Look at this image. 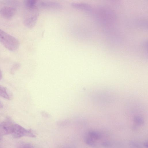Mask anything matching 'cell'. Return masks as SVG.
<instances>
[{
    "mask_svg": "<svg viewBox=\"0 0 148 148\" xmlns=\"http://www.w3.org/2000/svg\"><path fill=\"white\" fill-rule=\"evenodd\" d=\"M14 124L9 121L2 122L0 124V135L12 134L14 130Z\"/></svg>",
    "mask_w": 148,
    "mask_h": 148,
    "instance_id": "277c9868",
    "label": "cell"
},
{
    "mask_svg": "<svg viewBox=\"0 0 148 148\" xmlns=\"http://www.w3.org/2000/svg\"><path fill=\"white\" fill-rule=\"evenodd\" d=\"M40 7L43 8H54L57 9H60L62 7L60 4L58 3L51 2H42L39 4Z\"/></svg>",
    "mask_w": 148,
    "mask_h": 148,
    "instance_id": "ba28073f",
    "label": "cell"
},
{
    "mask_svg": "<svg viewBox=\"0 0 148 148\" xmlns=\"http://www.w3.org/2000/svg\"><path fill=\"white\" fill-rule=\"evenodd\" d=\"M27 9L29 13L24 18V23L27 27L31 28L35 25L38 20L39 13L36 6Z\"/></svg>",
    "mask_w": 148,
    "mask_h": 148,
    "instance_id": "7a4b0ae2",
    "label": "cell"
},
{
    "mask_svg": "<svg viewBox=\"0 0 148 148\" xmlns=\"http://www.w3.org/2000/svg\"><path fill=\"white\" fill-rule=\"evenodd\" d=\"M0 96L8 100H12L13 95L7 88L0 85Z\"/></svg>",
    "mask_w": 148,
    "mask_h": 148,
    "instance_id": "52a82bcc",
    "label": "cell"
},
{
    "mask_svg": "<svg viewBox=\"0 0 148 148\" xmlns=\"http://www.w3.org/2000/svg\"><path fill=\"white\" fill-rule=\"evenodd\" d=\"M3 105L2 103L0 101V108H3Z\"/></svg>",
    "mask_w": 148,
    "mask_h": 148,
    "instance_id": "7c38bea8",
    "label": "cell"
},
{
    "mask_svg": "<svg viewBox=\"0 0 148 148\" xmlns=\"http://www.w3.org/2000/svg\"><path fill=\"white\" fill-rule=\"evenodd\" d=\"M144 146H145L147 148L148 147V143L147 142H145L144 143Z\"/></svg>",
    "mask_w": 148,
    "mask_h": 148,
    "instance_id": "4fadbf2b",
    "label": "cell"
},
{
    "mask_svg": "<svg viewBox=\"0 0 148 148\" xmlns=\"http://www.w3.org/2000/svg\"><path fill=\"white\" fill-rule=\"evenodd\" d=\"M37 1L33 0H27L25 1V5L26 8H33L36 6Z\"/></svg>",
    "mask_w": 148,
    "mask_h": 148,
    "instance_id": "9c48e42d",
    "label": "cell"
},
{
    "mask_svg": "<svg viewBox=\"0 0 148 148\" xmlns=\"http://www.w3.org/2000/svg\"><path fill=\"white\" fill-rule=\"evenodd\" d=\"M102 136L100 132L95 130H91L88 132L86 138L90 140L97 144V141L101 139Z\"/></svg>",
    "mask_w": 148,
    "mask_h": 148,
    "instance_id": "8992f818",
    "label": "cell"
},
{
    "mask_svg": "<svg viewBox=\"0 0 148 148\" xmlns=\"http://www.w3.org/2000/svg\"><path fill=\"white\" fill-rule=\"evenodd\" d=\"M16 12V9L12 7L4 6L2 7L0 11L1 15L4 18L10 19L13 17Z\"/></svg>",
    "mask_w": 148,
    "mask_h": 148,
    "instance_id": "5b68a950",
    "label": "cell"
},
{
    "mask_svg": "<svg viewBox=\"0 0 148 148\" xmlns=\"http://www.w3.org/2000/svg\"><path fill=\"white\" fill-rule=\"evenodd\" d=\"M12 134L13 136L16 138L23 136L36 137L31 130H27L17 124H14V129Z\"/></svg>",
    "mask_w": 148,
    "mask_h": 148,
    "instance_id": "3957f363",
    "label": "cell"
},
{
    "mask_svg": "<svg viewBox=\"0 0 148 148\" xmlns=\"http://www.w3.org/2000/svg\"><path fill=\"white\" fill-rule=\"evenodd\" d=\"M135 123L138 125L142 124L143 123V120L140 118H136L135 119Z\"/></svg>",
    "mask_w": 148,
    "mask_h": 148,
    "instance_id": "30bf717a",
    "label": "cell"
},
{
    "mask_svg": "<svg viewBox=\"0 0 148 148\" xmlns=\"http://www.w3.org/2000/svg\"><path fill=\"white\" fill-rule=\"evenodd\" d=\"M3 77L2 74V72L0 69V80H1Z\"/></svg>",
    "mask_w": 148,
    "mask_h": 148,
    "instance_id": "8fae6325",
    "label": "cell"
},
{
    "mask_svg": "<svg viewBox=\"0 0 148 148\" xmlns=\"http://www.w3.org/2000/svg\"><path fill=\"white\" fill-rule=\"evenodd\" d=\"M0 42L6 49L14 51L19 47L18 40L13 36L0 29Z\"/></svg>",
    "mask_w": 148,
    "mask_h": 148,
    "instance_id": "6da1fadb",
    "label": "cell"
}]
</instances>
